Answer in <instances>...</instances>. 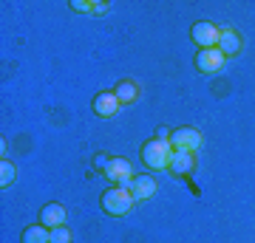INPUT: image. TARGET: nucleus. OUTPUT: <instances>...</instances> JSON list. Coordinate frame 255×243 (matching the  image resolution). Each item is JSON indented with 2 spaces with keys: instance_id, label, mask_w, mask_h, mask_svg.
<instances>
[{
  "instance_id": "7ed1b4c3",
  "label": "nucleus",
  "mask_w": 255,
  "mask_h": 243,
  "mask_svg": "<svg viewBox=\"0 0 255 243\" xmlns=\"http://www.w3.org/2000/svg\"><path fill=\"white\" fill-rule=\"evenodd\" d=\"M190 37H193V43L199 45V48H219L221 28H216L210 20H199V23H193Z\"/></svg>"
},
{
  "instance_id": "f257e3e1",
  "label": "nucleus",
  "mask_w": 255,
  "mask_h": 243,
  "mask_svg": "<svg viewBox=\"0 0 255 243\" xmlns=\"http://www.w3.org/2000/svg\"><path fill=\"white\" fill-rule=\"evenodd\" d=\"M139 156H142V162H145L150 170H167V167H170V159H173V147H170V142L153 136L150 142L142 144Z\"/></svg>"
},
{
  "instance_id": "6e6552de",
  "label": "nucleus",
  "mask_w": 255,
  "mask_h": 243,
  "mask_svg": "<svg viewBox=\"0 0 255 243\" xmlns=\"http://www.w3.org/2000/svg\"><path fill=\"white\" fill-rule=\"evenodd\" d=\"M94 113L100 119H111V116H117V110H119V99H117V93L114 90H102V93H97L94 96Z\"/></svg>"
},
{
  "instance_id": "f3484780",
  "label": "nucleus",
  "mask_w": 255,
  "mask_h": 243,
  "mask_svg": "<svg viewBox=\"0 0 255 243\" xmlns=\"http://www.w3.org/2000/svg\"><path fill=\"white\" fill-rule=\"evenodd\" d=\"M111 3H105V0H94V14H102V11H108Z\"/></svg>"
},
{
  "instance_id": "a211bd4d",
  "label": "nucleus",
  "mask_w": 255,
  "mask_h": 243,
  "mask_svg": "<svg viewBox=\"0 0 255 243\" xmlns=\"http://www.w3.org/2000/svg\"><path fill=\"white\" fill-rule=\"evenodd\" d=\"M108 162H111V159H105V156H97V159H94V167H100V170L105 172V167H108Z\"/></svg>"
},
{
  "instance_id": "f8f14e48",
  "label": "nucleus",
  "mask_w": 255,
  "mask_h": 243,
  "mask_svg": "<svg viewBox=\"0 0 255 243\" xmlns=\"http://www.w3.org/2000/svg\"><path fill=\"white\" fill-rule=\"evenodd\" d=\"M114 93H117L119 105H133V102L139 99V85L133 80H122L117 88H114Z\"/></svg>"
},
{
  "instance_id": "2eb2a0df",
  "label": "nucleus",
  "mask_w": 255,
  "mask_h": 243,
  "mask_svg": "<svg viewBox=\"0 0 255 243\" xmlns=\"http://www.w3.org/2000/svg\"><path fill=\"white\" fill-rule=\"evenodd\" d=\"M51 243H71L68 226H57V229H51Z\"/></svg>"
},
{
  "instance_id": "1a4fd4ad",
  "label": "nucleus",
  "mask_w": 255,
  "mask_h": 243,
  "mask_svg": "<svg viewBox=\"0 0 255 243\" xmlns=\"http://www.w3.org/2000/svg\"><path fill=\"white\" fill-rule=\"evenodd\" d=\"M167 170L173 172V175H190L196 170V156L187 153V150H173V159H170Z\"/></svg>"
},
{
  "instance_id": "39448f33",
  "label": "nucleus",
  "mask_w": 255,
  "mask_h": 243,
  "mask_svg": "<svg viewBox=\"0 0 255 243\" xmlns=\"http://www.w3.org/2000/svg\"><path fill=\"white\" fill-rule=\"evenodd\" d=\"M105 178L114 181V187H128L130 181H133V167L128 159H111L108 167H105Z\"/></svg>"
},
{
  "instance_id": "9b49d317",
  "label": "nucleus",
  "mask_w": 255,
  "mask_h": 243,
  "mask_svg": "<svg viewBox=\"0 0 255 243\" xmlns=\"http://www.w3.org/2000/svg\"><path fill=\"white\" fill-rule=\"evenodd\" d=\"M241 34H238L236 28H224L221 31V40H219V51L224 57H236V54H241Z\"/></svg>"
},
{
  "instance_id": "6ab92c4d",
  "label": "nucleus",
  "mask_w": 255,
  "mask_h": 243,
  "mask_svg": "<svg viewBox=\"0 0 255 243\" xmlns=\"http://www.w3.org/2000/svg\"><path fill=\"white\" fill-rule=\"evenodd\" d=\"M156 139H164V142H170V130H167V127H159V130H156Z\"/></svg>"
},
{
  "instance_id": "423d86ee",
  "label": "nucleus",
  "mask_w": 255,
  "mask_h": 243,
  "mask_svg": "<svg viewBox=\"0 0 255 243\" xmlns=\"http://www.w3.org/2000/svg\"><path fill=\"white\" fill-rule=\"evenodd\" d=\"M193 63H196V68L201 74H219L224 68V63H227V57L221 54L219 48H199V54H196Z\"/></svg>"
},
{
  "instance_id": "9d476101",
  "label": "nucleus",
  "mask_w": 255,
  "mask_h": 243,
  "mask_svg": "<svg viewBox=\"0 0 255 243\" xmlns=\"http://www.w3.org/2000/svg\"><path fill=\"white\" fill-rule=\"evenodd\" d=\"M40 224L48 226V229L65 226V207L63 204H46V207L40 209Z\"/></svg>"
},
{
  "instance_id": "20e7f679",
  "label": "nucleus",
  "mask_w": 255,
  "mask_h": 243,
  "mask_svg": "<svg viewBox=\"0 0 255 243\" xmlns=\"http://www.w3.org/2000/svg\"><path fill=\"white\" fill-rule=\"evenodd\" d=\"M201 144H204V139H201V133L196 127H179V130L170 133V147H173V150L196 153V150H201Z\"/></svg>"
},
{
  "instance_id": "0eeeda50",
  "label": "nucleus",
  "mask_w": 255,
  "mask_h": 243,
  "mask_svg": "<svg viewBox=\"0 0 255 243\" xmlns=\"http://www.w3.org/2000/svg\"><path fill=\"white\" fill-rule=\"evenodd\" d=\"M128 189H130L133 201H150L156 195V178H153V175H147V172L133 175V181L128 184Z\"/></svg>"
},
{
  "instance_id": "dca6fc26",
  "label": "nucleus",
  "mask_w": 255,
  "mask_h": 243,
  "mask_svg": "<svg viewBox=\"0 0 255 243\" xmlns=\"http://www.w3.org/2000/svg\"><path fill=\"white\" fill-rule=\"evenodd\" d=\"M74 11H94V3H88V0H71L68 3Z\"/></svg>"
},
{
  "instance_id": "4468645a",
  "label": "nucleus",
  "mask_w": 255,
  "mask_h": 243,
  "mask_svg": "<svg viewBox=\"0 0 255 243\" xmlns=\"http://www.w3.org/2000/svg\"><path fill=\"white\" fill-rule=\"evenodd\" d=\"M14 178H17V167H14L9 159H3V162H0V187H3V189L11 187Z\"/></svg>"
},
{
  "instance_id": "ddd939ff",
  "label": "nucleus",
  "mask_w": 255,
  "mask_h": 243,
  "mask_svg": "<svg viewBox=\"0 0 255 243\" xmlns=\"http://www.w3.org/2000/svg\"><path fill=\"white\" fill-rule=\"evenodd\" d=\"M20 243H51V229L43 226V224L28 226V229H23V235H20Z\"/></svg>"
},
{
  "instance_id": "f03ea898",
  "label": "nucleus",
  "mask_w": 255,
  "mask_h": 243,
  "mask_svg": "<svg viewBox=\"0 0 255 243\" xmlns=\"http://www.w3.org/2000/svg\"><path fill=\"white\" fill-rule=\"evenodd\" d=\"M100 204H102V209H105L108 215L119 218V215H128L136 201H133V195H130V189L128 187H111V189L102 192Z\"/></svg>"
}]
</instances>
